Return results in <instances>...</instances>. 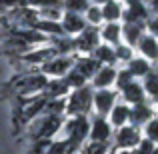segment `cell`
<instances>
[{"label": "cell", "mask_w": 158, "mask_h": 154, "mask_svg": "<svg viewBox=\"0 0 158 154\" xmlns=\"http://www.w3.org/2000/svg\"><path fill=\"white\" fill-rule=\"evenodd\" d=\"M94 96H92V90L88 88V86H82V88H78L76 92L72 94V98H70L68 102V112L70 114H86L90 108V104H92Z\"/></svg>", "instance_id": "obj_1"}, {"label": "cell", "mask_w": 158, "mask_h": 154, "mask_svg": "<svg viewBox=\"0 0 158 154\" xmlns=\"http://www.w3.org/2000/svg\"><path fill=\"white\" fill-rule=\"evenodd\" d=\"M140 140H142V134H140V128H136V126H122L116 132V146L124 148V150H130V148L138 146Z\"/></svg>", "instance_id": "obj_2"}, {"label": "cell", "mask_w": 158, "mask_h": 154, "mask_svg": "<svg viewBox=\"0 0 158 154\" xmlns=\"http://www.w3.org/2000/svg\"><path fill=\"white\" fill-rule=\"evenodd\" d=\"M156 116L154 108H152L150 102H140V104H134V106L130 108V122L132 126L140 128L142 124H146L148 120H152Z\"/></svg>", "instance_id": "obj_3"}, {"label": "cell", "mask_w": 158, "mask_h": 154, "mask_svg": "<svg viewBox=\"0 0 158 154\" xmlns=\"http://www.w3.org/2000/svg\"><path fill=\"white\" fill-rule=\"evenodd\" d=\"M116 104V92L108 88H100L96 94H94V106L98 110V116H106L110 114V110Z\"/></svg>", "instance_id": "obj_4"}, {"label": "cell", "mask_w": 158, "mask_h": 154, "mask_svg": "<svg viewBox=\"0 0 158 154\" xmlns=\"http://www.w3.org/2000/svg\"><path fill=\"white\" fill-rule=\"evenodd\" d=\"M90 136H92L94 142H106L112 136V124L104 116H96L92 120V126H90Z\"/></svg>", "instance_id": "obj_5"}, {"label": "cell", "mask_w": 158, "mask_h": 154, "mask_svg": "<svg viewBox=\"0 0 158 154\" xmlns=\"http://www.w3.org/2000/svg\"><path fill=\"white\" fill-rule=\"evenodd\" d=\"M122 98H124V102L126 104H140V102H146V92H144V86L140 84V82H136V80H132L128 86H124L122 90Z\"/></svg>", "instance_id": "obj_6"}, {"label": "cell", "mask_w": 158, "mask_h": 154, "mask_svg": "<svg viewBox=\"0 0 158 154\" xmlns=\"http://www.w3.org/2000/svg\"><path fill=\"white\" fill-rule=\"evenodd\" d=\"M130 122V104L118 102L114 104V108L110 110V124L116 128H122Z\"/></svg>", "instance_id": "obj_7"}, {"label": "cell", "mask_w": 158, "mask_h": 154, "mask_svg": "<svg viewBox=\"0 0 158 154\" xmlns=\"http://www.w3.org/2000/svg\"><path fill=\"white\" fill-rule=\"evenodd\" d=\"M116 74H118V70H116L114 66H100V70H98V72L94 74V78H92L94 86H96L98 90L112 86L116 82Z\"/></svg>", "instance_id": "obj_8"}, {"label": "cell", "mask_w": 158, "mask_h": 154, "mask_svg": "<svg viewBox=\"0 0 158 154\" xmlns=\"http://www.w3.org/2000/svg\"><path fill=\"white\" fill-rule=\"evenodd\" d=\"M138 50L146 60H158V38L152 34H144L138 42Z\"/></svg>", "instance_id": "obj_9"}, {"label": "cell", "mask_w": 158, "mask_h": 154, "mask_svg": "<svg viewBox=\"0 0 158 154\" xmlns=\"http://www.w3.org/2000/svg\"><path fill=\"white\" fill-rule=\"evenodd\" d=\"M122 36L128 46H138L140 38L144 36V24H134V22H124L122 26Z\"/></svg>", "instance_id": "obj_10"}, {"label": "cell", "mask_w": 158, "mask_h": 154, "mask_svg": "<svg viewBox=\"0 0 158 154\" xmlns=\"http://www.w3.org/2000/svg\"><path fill=\"white\" fill-rule=\"evenodd\" d=\"M98 40H100L98 32L90 28V30H82V36L74 44H76V48H80L84 52H94L98 48Z\"/></svg>", "instance_id": "obj_11"}, {"label": "cell", "mask_w": 158, "mask_h": 154, "mask_svg": "<svg viewBox=\"0 0 158 154\" xmlns=\"http://www.w3.org/2000/svg\"><path fill=\"white\" fill-rule=\"evenodd\" d=\"M128 70H130V74L134 78H144L146 74H150L152 72V64H150V60H146L144 56H140V58H132L130 62H128V66H126Z\"/></svg>", "instance_id": "obj_12"}, {"label": "cell", "mask_w": 158, "mask_h": 154, "mask_svg": "<svg viewBox=\"0 0 158 154\" xmlns=\"http://www.w3.org/2000/svg\"><path fill=\"white\" fill-rule=\"evenodd\" d=\"M100 36L104 38L106 44H116V46H118V44H120V38H122V26H120V24H116V22H108L106 26L102 28Z\"/></svg>", "instance_id": "obj_13"}, {"label": "cell", "mask_w": 158, "mask_h": 154, "mask_svg": "<svg viewBox=\"0 0 158 154\" xmlns=\"http://www.w3.org/2000/svg\"><path fill=\"white\" fill-rule=\"evenodd\" d=\"M92 56L96 58L100 64H106V66H112L116 62V52L112 46H108V44H98V48L92 52Z\"/></svg>", "instance_id": "obj_14"}, {"label": "cell", "mask_w": 158, "mask_h": 154, "mask_svg": "<svg viewBox=\"0 0 158 154\" xmlns=\"http://www.w3.org/2000/svg\"><path fill=\"white\" fill-rule=\"evenodd\" d=\"M100 10H102V18L108 20V22H116V20L122 16V6H120L118 2H112V0L106 2Z\"/></svg>", "instance_id": "obj_15"}, {"label": "cell", "mask_w": 158, "mask_h": 154, "mask_svg": "<svg viewBox=\"0 0 158 154\" xmlns=\"http://www.w3.org/2000/svg\"><path fill=\"white\" fill-rule=\"evenodd\" d=\"M70 64H72V62L68 60V58H58V60H50V62H46V72H50V74H64L66 70L70 68Z\"/></svg>", "instance_id": "obj_16"}, {"label": "cell", "mask_w": 158, "mask_h": 154, "mask_svg": "<svg viewBox=\"0 0 158 154\" xmlns=\"http://www.w3.org/2000/svg\"><path fill=\"white\" fill-rule=\"evenodd\" d=\"M144 136H146V140L158 144V116H154L152 120L144 124Z\"/></svg>", "instance_id": "obj_17"}, {"label": "cell", "mask_w": 158, "mask_h": 154, "mask_svg": "<svg viewBox=\"0 0 158 154\" xmlns=\"http://www.w3.org/2000/svg\"><path fill=\"white\" fill-rule=\"evenodd\" d=\"M64 30L66 32H82L84 30V20L76 14H70L68 20L64 22Z\"/></svg>", "instance_id": "obj_18"}, {"label": "cell", "mask_w": 158, "mask_h": 154, "mask_svg": "<svg viewBox=\"0 0 158 154\" xmlns=\"http://www.w3.org/2000/svg\"><path fill=\"white\" fill-rule=\"evenodd\" d=\"M114 52H116V60H122V62H126V64L134 58L132 46H128V44H118V46L114 48Z\"/></svg>", "instance_id": "obj_19"}, {"label": "cell", "mask_w": 158, "mask_h": 154, "mask_svg": "<svg viewBox=\"0 0 158 154\" xmlns=\"http://www.w3.org/2000/svg\"><path fill=\"white\" fill-rule=\"evenodd\" d=\"M132 80H134V76L130 74V70H128V68H122V70H118V74H116V82H114V84L122 90L124 86H128Z\"/></svg>", "instance_id": "obj_20"}, {"label": "cell", "mask_w": 158, "mask_h": 154, "mask_svg": "<svg viewBox=\"0 0 158 154\" xmlns=\"http://www.w3.org/2000/svg\"><path fill=\"white\" fill-rule=\"evenodd\" d=\"M86 16H88V20H90L92 24H100L102 20H104V18H102V10H100L98 6H90V8H88V14H86Z\"/></svg>", "instance_id": "obj_21"}, {"label": "cell", "mask_w": 158, "mask_h": 154, "mask_svg": "<svg viewBox=\"0 0 158 154\" xmlns=\"http://www.w3.org/2000/svg\"><path fill=\"white\" fill-rule=\"evenodd\" d=\"M146 26H148V30H150V34H152V36H156V38H158V14L154 16V18L146 20Z\"/></svg>", "instance_id": "obj_22"}, {"label": "cell", "mask_w": 158, "mask_h": 154, "mask_svg": "<svg viewBox=\"0 0 158 154\" xmlns=\"http://www.w3.org/2000/svg\"><path fill=\"white\" fill-rule=\"evenodd\" d=\"M96 2H98V4H106L108 0H96Z\"/></svg>", "instance_id": "obj_23"}, {"label": "cell", "mask_w": 158, "mask_h": 154, "mask_svg": "<svg viewBox=\"0 0 158 154\" xmlns=\"http://www.w3.org/2000/svg\"><path fill=\"white\" fill-rule=\"evenodd\" d=\"M156 116H158V110H156Z\"/></svg>", "instance_id": "obj_24"}, {"label": "cell", "mask_w": 158, "mask_h": 154, "mask_svg": "<svg viewBox=\"0 0 158 154\" xmlns=\"http://www.w3.org/2000/svg\"><path fill=\"white\" fill-rule=\"evenodd\" d=\"M84 154H86V152H84Z\"/></svg>", "instance_id": "obj_25"}]
</instances>
